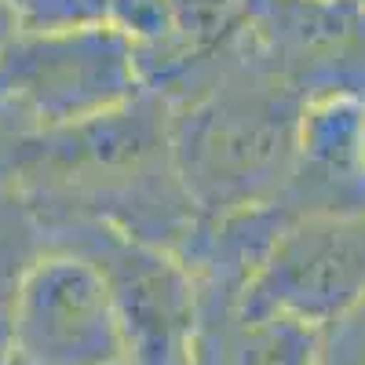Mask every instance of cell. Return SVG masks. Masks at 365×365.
<instances>
[{
    "label": "cell",
    "mask_w": 365,
    "mask_h": 365,
    "mask_svg": "<svg viewBox=\"0 0 365 365\" xmlns=\"http://www.w3.org/2000/svg\"><path fill=\"white\" fill-rule=\"evenodd\" d=\"M0 182L37 227L103 223L172 256L201 223L172 161L168 110L150 91L84 125L0 143Z\"/></svg>",
    "instance_id": "1"
},
{
    "label": "cell",
    "mask_w": 365,
    "mask_h": 365,
    "mask_svg": "<svg viewBox=\"0 0 365 365\" xmlns=\"http://www.w3.org/2000/svg\"><path fill=\"white\" fill-rule=\"evenodd\" d=\"M172 161L201 220L282 205L303 128V103L241 41L179 81L168 96Z\"/></svg>",
    "instance_id": "2"
},
{
    "label": "cell",
    "mask_w": 365,
    "mask_h": 365,
    "mask_svg": "<svg viewBox=\"0 0 365 365\" xmlns=\"http://www.w3.org/2000/svg\"><path fill=\"white\" fill-rule=\"evenodd\" d=\"M143 91L135 48L120 29L22 26L0 51V143L84 125Z\"/></svg>",
    "instance_id": "3"
},
{
    "label": "cell",
    "mask_w": 365,
    "mask_h": 365,
    "mask_svg": "<svg viewBox=\"0 0 365 365\" xmlns=\"http://www.w3.org/2000/svg\"><path fill=\"white\" fill-rule=\"evenodd\" d=\"M41 241L103 274L132 365H194L197 292L179 256L103 223L41 227Z\"/></svg>",
    "instance_id": "4"
},
{
    "label": "cell",
    "mask_w": 365,
    "mask_h": 365,
    "mask_svg": "<svg viewBox=\"0 0 365 365\" xmlns=\"http://www.w3.org/2000/svg\"><path fill=\"white\" fill-rule=\"evenodd\" d=\"M358 299H365V212H307L282 223L241 307L325 329Z\"/></svg>",
    "instance_id": "5"
},
{
    "label": "cell",
    "mask_w": 365,
    "mask_h": 365,
    "mask_svg": "<svg viewBox=\"0 0 365 365\" xmlns=\"http://www.w3.org/2000/svg\"><path fill=\"white\" fill-rule=\"evenodd\" d=\"M241 48L303 103H365L361 0H249Z\"/></svg>",
    "instance_id": "6"
},
{
    "label": "cell",
    "mask_w": 365,
    "mask_h": 365,
    "mask_svg": "<svg viewBox=\"0 0 365 365\" xmlns=\"http://www.w3.org/2000/svg\"><path fill=\"white\" fill-rule=\"evenodd\" d=\"M128 347L103 274L44 249L26 270L11 322V365H125Z\"/></svg>",
    "instance_id": "7"
},
{
    "label": "cell",
    "mask_w": 365,
    "mask_h": 365,
    "mask_svg": "<svg viewBox=\"0 0 365 365\" xmlns=\"http://www.w3.org/2000/svg\"><path fill=\"white\" fill-rule=\"evenodd\" d=\"M194 365H311L318 329L241 307V285L194 282Z\"/></svg>",
    "instance_id": "8"
},
{
    "label": "cell",
    "mask_w": 365,
    "mask_h": 365,
    "mask_svg": "<svg viewBox=\"0 0 365 365\" xmlns=\"http://www.w3.org/2000/svg\"><path fill=\"white\" fill-rule=\"evenodd\" d=\"M165 4L172 15V51L150 73V96H168L194 70L227 55L241 41L249 15V0H165Z\"/></svg>",
    "instance_id": "9"
},
{
    "label": "cell",
    "mask_w": 365,
    "mask_h": 365,
    "mask_svg": "<svg viewBox=\"0 0 365 365\" xmlns=\"http://www.w3.org/2000/svg\"><path fill=\"white\" fill-rule=\"evenodd\" d=\"M44 252L41 227L19 194H0V365H11V322L26 270Z\"/></svg>",
    "instance_id": "10"
},
{
    "label": "cell",
    "mask_w": 365,
    "mask_h": 365,
    "mask_svg": "<svg viewBox=\"0 0 365 365\" xmlns=\"http://www.w3.org/2000/svg\"><path fill=\"white\" fill-rule=\"evenodd\" d=\"M117 0H15L26 29H77L110 26Z\"/></svg>",
    "instance_id": "11"
},
{
    "label": "cell",
    "mask_w": 365,
    "mask_h": 365,
    "mask_svg": "<svg viewBox=\"0 0 365 365\" xmlns=\"http://www.w3.org/2000/svg\"><path fill=\"white\" fill-rule=\"evenodd\" d=\"M311 365H365V299H358L336 322L318 329Z\"/></svg>",
    "instance_id": "12"
},
{
    "label": "cell",
    "mask_w": 365,
    "mask_h": 365,
    "mask_svg": "<svg viewBox=\"0 0 365 365\" xmlns=\"http://www.w3.org/2000/svg\"><path fill=\"white\" fill-rule=\"evenodd\" d=\"M22 29V19H19V8L11 0H0V51L8 48V41Z\"/></svg>",
    "instance_id": "13"
},
{
    "label": "cell",
    "mask_w": 365,
    "mask_h": 365,
    "mask_svg": "<svg viewBox=\"0 0 365 365\" xmlns=\"http://www.w3.org/2000/svg\"><path fill=\"white\" fill-rule=\"evenodd\" d=\"M361 182H365V117H361Z\"/></svg>",
    "instance_id": "14"
},
{
    "label": "cell",
    "mask_w": 365,
    "mask_h": 365,
    "mask_svg": "<svg viewBox=\"0 0 365 365\" xmlns=\"http://www.w3.org/2000/svg\"><path fill=\"white\" fill-rule=\"evenodd\" d=\"M4 190H8V187H4V182H0V194H4Z\"/></svg>",
    "instance_id": "15"
},
{
    "label": "cell",
    "mask_w": 365,
    "mask_h": 365,
    "mask_svg": "<svg viewBox=\"0 0 365 365\" xmlns=\"http://www.w3.org/2000/svg\"><path fill=\"white\" fill-rule=\"evenodd\" d=\"M125 365H132V361H125Z\"/></svg>",
    "instance_id": "16"
},
{
    "label": "cell",
    "mask_w": 365,
    "mask_h": 365,
    "mask_svg": "<svg viewBox=\"0 0 365 365\" xmlns=\"http://www.w3.org/2000/svg\"><path fill=\"white\" fill-rule=\"evenodd\" d=\"M11 4H15V0H11Z\"/></svg>",
    "instance_id": "17"
},
{
    "label": "cell",
    "mask_w": 365,
    "mask_h": 365,
    "mask_svg": "<svg viewBox=\"0 0 365 365\" xmlns=\"http://www.w3.org/2000/svg\"><path fill=\"white\" fill-rule=\"evenodd\" d=\"M361 4H365V0H361Z\"/></svg>",
    "instance_id": "18"
}]
</instances>
